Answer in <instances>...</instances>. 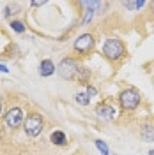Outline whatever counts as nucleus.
<instances>
[{"label":"nucleus","instance_id":"f257e3e1","mask_svg":"<svg viewBox=\"0 0 154 155\" xmlns=\"http://www.w3.org/2000/svg\"><path fill=\"white\" fill-rule=\"evenodd\" d=\"M101 55L112 64V65H121L128 58V48L124 41L119 37H106L101 44Z\"/></svg>","mask_w":154,"mask_h":155},{"label":"nucleus","instance_id":"f03ea898","mask_svg":"<svg viewBox=\"0 0 154 155\" xmlns=\"http://www.w3.org/2000/svg\"><path fill=\"white\" fill-rule=\"evenodd\" d=\"M142 94L140 90L135 87H124L119 95H117V101H119V106H121V111L122 113H133L136 111L140 104H142Z\"/></svg>","mask_w":154,"mask_h":155},{"label":"nucleus","instance_id":"7ed1b4c3","mask_svg":"<svg viewBox=\"0 0 154 155\" xmlns=\"http://www.w3.org/2000/svg\"><path fill=\"white\" fill-rule=\"evenodd\" d=\"M96 41H97V37L92 32H83V34H80V35L75 39V42H73V51H75L76 55H80V57H85V55H89V53L94 51Z\"/></svg>","mask_w":154,"mask_h":155},{"label":"nucleus","instance_id":"20e7f679","mask_svg":"<svg viewBox=\"0 0 154 155\" xmlns=\"http://www.w3.org/2000/svg\"><path fill=\"white\" fill-rule=\"evenodd\" d=\"M78 69H80V64L75 57H64L57 65V74L64 81H75L78 74Z\"/></svg>","mask_w":154,"mask_h":155},{"label":"nucleus","instance_id":"39448f33","mask_svg":"<svg viewBox=\"0 0 154 155\" xmlns=\"http://www.w3.org/2000/svg\"><path fill=\"white\" fill-rule=\"evenodd\" d=\"M43 129H44V118H43V115L37 113V111L29 113L27 118H25V122H23V130H25V134L34 139V137L41 136Z\"/></svg>","mask_w":154,"mask_h":155},{"label":"nucleus","instance_id":"423d86ee","mask_svg":"<svg viewBox=\"0 0 154 155\" xmlns=\"http://www.w3.org/2000/svg\"><path fill=\"white\" fill-rule=\"evenodd\" d=\"M25 122V116H23V109L18 106L9 107L5 113H4V125L7 127L9 130H16L19 127H23Z\"/></svg>","mask_w":154,"mask_h":155},{"label":"nucleus","instance_id":"0eeeda50","mask_svg":"<svg viewBox=\"0 0 154 155\" xmlns=\"http://www.w3.org/2000/svg\"><path fill=\"white\" fill-rule=\"evenodd\" d=\"M94 111H96L97 118H101L105 122H112V120H115V116H117V107L114 106V102L110 99H105V101L97 102Z\"/></svg>","mask_w":154,"mask_h":155},{"label":"nucleus","instance_id":"6e6552de","mask_svg":"<svg viewBox=\"0 0 154 155\" xmlns=\"http://www.w3.org/2000/svg\"><path fill=\"white\" fill-rule=\"evenodd\" d=\"M138 137L144 141V143H152L154 141V118L152 116H147L140 122L138 125Z\"/></svg>","mask_w":154,"mask_h":155},{"label":"nucleus","instance_id":"1a4fd4ad","mask_svg":"<svg viewBox=\"0 0 154 155\" xmlns=\"http://www.w3.org/2000/svg\"><path fill=\"white\" fill-rule=\"evenodd\" d=\"M37 72H39L41 78H50L57 72V67H55V64H53L50 58H44V60H41V64H39Z\"/></svg>","mask_w":154,"mask_h":155},{"label":"nucleus","instance_id":"9d476101","mask_svg":"<svg viewBox=\"0 0 154 155\" xmlns=\"http://www.w3.org/2000/svg\"><path fill=\"white\" fill-rule=\"evenodd\" d=\"M50 143L55 146H68L69 145V139L64 130H53L50 134Z\"/></svg>","mask_w":154,"mask_h":155},{"label":"nucleus","instance_id":"9b49d317","mask_svg":"<svg viewBox=\"0 0 154 155\" xmlns=\"http://www.w3.org/2000/svg\"><path fill=\"white\" fill-rule=\"evenodd\" d=\"M90 78H92L90 69L80 65V69H78V74H76V79H75V81H76V83H80V85H83V87H87V85H90Z\"/></svg>","mask_w":154,"mask_h":155},{"label":"nucleus","instance_id":"f8f14e48","mask_svg":"<svg viewBox=\"0 0 154 155\" xmlns=\"http://www.w3.org/2000/svg\"><path fill=\"white\" fill-rule=\"evenodd\" d=\"M75 101H76V104H80V106H89L90 104V97L87 95L85 90H80V92H76V95H75Z\"/></svg>","mask_w":154,"mask_h":155},{"label":"nucleus","instance_id":"ddd939ff","mask_svg":"<svg viewBox=\"0 0 154 155\" xmlns=\"http://www.w3.org/2000/svg\"><path fill=\"white\" fill-rule=\"evenodd\" d=\"M94 146L97 148V152L101 155H110V148H108V145L103 139H94Z\"/></svg>","mask_w":154,"mask_h":155},{"label":"nucleus","instance_id":"4468645a","mask_svg":"<svg viewBox=\"0 0 154 155\" xmlns=\"http://www.w3.org/2000/svg\"><path fill=\"white\" fill-rule=\"evenodd\" d=\"M9 27L12 28V32H16V34H23V32H25V23L19 21V19H12Z\"/></svg>","mask_w":154,"mask_h":155},{"label":"nucleus","instance_id":"2eb2a0df","mask_svg":"<svg viewBox=\"0 0 154 155\" xmlns=\"http://www.w3.org/2000/svg\"><path fill=\"white\" fill-rule=\"evenodd\" d=\"M83 90L87 92V95L90 97V99H92V97H97V95H99V90H97V88L94 87L92 83H90V85H87V87H83Z\"/></svg>","mask_w":154,"mask_h":155},{"label":"nucleus","instance_id":"dca6fc26","mask_svg":"<svg viewBox=\"0 0 154 155\" xmlns=\"http://www.w3.org/2000/svg\"><path fill=\"white\" fill-rule=\"evenodd\" d=\"M4 12H5V18H11V16L14 14V12L11 11V5H5V9H4Z\"/></svg>","mask_w":154,"mask_h":155},{"label":"nucleus","instance_id":"f3484780","mask_svg":"<svg viewBox=\"0 0 154 155\" xmlns=\"http://www.w3.org/2000/svg\"><path fill=\"white\" fill-rule=\"evenodd\" d=\"M41 5H46V2H32V7H41Z\"/></svg>","mask_w":154,"mask_h":155},{"label":"nucleus","instance_id":"a211bd4d","mask_svg":"<svg viewBox=\"0 0 154 155\" xmlns=\"http://www.w3.org/2000/svg\"><path fill=\"white\" fill-rule=\"evenodd\" d=\"M147 5H149V9H151V14L154 16V2H149Z\"/></svg>","mask_w":154,"mask_h":155},{"label":"nucleus","instance_id":"6ab92c4d","mask_svg":"<svg viewBox=\"0 0 154 155\" xmlns=\"http://www.w3.org/2000/svg\"><path fill=\"white\" fill-rule=\"evenodd\" d=\"M0 72H9V69L5 67L4 64H0Z\"/></svg>","mask_w":154,"mask_h":155},{"label":"nucleus","instance_id":"aec40b11","mask_svg":"<svg viewBox=\"0 0 154 155\" xmlns=\"http://www.w3.org/2000/svg\"><path fill=\"white\" fill-rule=\"evenodd\" d=\"M4 115V106H2V102H0V116Z\"/></svg>","mask_w":154,"mask_h":155},{"label":"nucleus","instance_id":"412c9836","mask_svg":"<svg viewBox=\"0 0 154 155\" xmlns=\"http://www.w3.org/2000/svg\"><path fill=\"white\" fill-rule=\"evenodd\" d=\"M149 155H154V148L152 150H149Z\"/></svg>","mask_w":154,"mask_h":155}]
</instances>
